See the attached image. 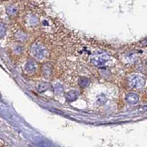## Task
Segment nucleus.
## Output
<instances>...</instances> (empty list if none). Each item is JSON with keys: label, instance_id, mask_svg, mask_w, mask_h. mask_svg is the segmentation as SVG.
I'll return each instance as SVG.
<instances>
[{"label": "nucleus", "instance_id": "0eeeda50", "mask_svg": "<svg viewBox=\"0 0 147 147\" xmlns=\"http://www.w3.org/2000/svg\"><path fill=\"white\" fill-rule=\"evenodd\" d=\"M49 86V85L47 82H40V83H38V85H37V90L39 92H44L48 89Z\"/></svg>", "mask_w": 147, "mask_h": 147}, {"label": "nucleus", "instance_id": "f257e3e1", "mask_svg": "<svg viewBox=\"0 0 147 147\" xmlns=\"http://www.w3.org/2000/svg\"><path fill=\"white\" fill-rule=\"evenodd\" d=\"M30 53L32 57L38 60L45 59L47 56V51L46 48L40 44H35L30 49Z\"/></svg>", "mask_w": 147, "mask_h": 147}, {"label": "nucleus", "instance_id": "1a4fd4ad", "mask_svg": "<svg viewBox=\"0 0 147 147\" xmlns=\"http://www.w3.org/2000/svg\"><path fill=\"white\" fill-rule=\"evenodd\" d=\"M16 7L13 6V5H10V6H9V7H7V13H8L10 15H13V14H15L16 13Z\"/></svg>", "mask_w": 147, "mask_h": 147}, {"label": "nucleus", "instance_id": "7ed1b4c3", "mask_svg": "<svg viewBox=\"0 0 147 147\" xmlns=\"http://www.w3.org/2000/svg\"><path fill=\"white\" fill-rule=\"evenodd\" d=\"M145 82L144 77L139 74H134L129 78V85L134 89L142 88L145 85Z\"/></svg>", "mask_w": 147, "mask_h": 147}, {"label": "nucleus", "instance_id": "f03ea898", "mask_svg": "<svg viewBox=\"0 0 147 147\" xmlns=\"http://www.w3.org/2000/svg\"><path fill=\"white\" fill-rule=\"evenodd\" d=\"M110 61H111L110 57L105 53L97 54V55H94L91 58L92 63H94V65L96 66L99 67L108 65Z\"/></svg>", "mask_w": 147, "mask_h": 147}, {"label": "nucleus", "instance_id": "20e7f679", "mask_svg": "<svg viewBox=\"0 0 147 147\" xmlns=\"http://www.w3.org/2000/svg\"><path fill=\"white\" fill-rule=\"evenodd\" d=\"M126 101L129 104H135L138 101V96L135 93H129L126 95Z\"/></svg>", "mask_w": 147, "mask_h": 147}, {"label": "nucleus", "instance_id": "423d86ee", "mask_svg": "<svg viewBox=\"0 0 147 147\" xmlns=\"http://www.w3.org/2000/svg\"><path fill=\"white\" fill-rule=\"evenodd\" d=\"M77 96H78V94H77V91H75V90H71L70 92H69L66 94V96L65 97H66V99L68 100L73 101L77 99Z\"/></svg>", "mask_w": 147, "mask_h": 147}, {"label": "nucleus", "instance_id": "6e6552de", "mask_svg": "<svg viewBox=\"0 0 147 147\" xmlns=\"http://www.w3.org/2000/svg\"><path fill=\"white\" fill-rule=\"evenodd\" d=\"M89 84V80L86 77H82L79 80V85H80L81 87L85 88L87 87Z\"/></svg>", "mask_w": 147, "mask_h": 147}, {"label": "nucleus", "instance_id": "39448f33", "mask_svg": "<svg viewBox=\"0 0 147 147\" xmlns=\"http://www.w3.org/2000/svg\"><path fill=\"white\" fill-rule=\"evenodd\" d=\"M36 69V65H35V62H33L32 60H30L26 63L25 65V70L27 72H32L35 70Z\"/></svg>", "mask_w": 147, "mask_h": 147}]
</instances>
